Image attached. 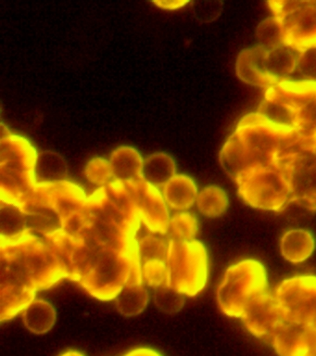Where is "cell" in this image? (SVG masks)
Instances as JSON below:
<instances>
[{
	"mask_svg": "<svg viewBox=\"0 0 316 356\" xmlns=\"http://www.w3.org/2000/svg\"><path fill=\"white\" fill-rule=\"evenodd\" d=\"M141 220L126 182L112 181L44 241L62 259L67 278L88 291L140 261L135 234Z\"/></svg>",
	"mask_w": 316,
	"mask_h": 356,
	"instance_id": "obj_1",
	"label": "cell"
},
{
	"mask_svg": "<svg viewBox=\"0 0 316 356\" xmlns=\"http://www.w3.org/2000/svg\"><path fill=\"white\" fill-rule=\"evenodd\" d=\"M67 270L45 241L31 232L15 241L0 242V319H12L24 311L37 291L51 288Z\"/></svg>",
	"mask_w": 316,
	"mask_h": 356,
	"instance_id": "obj_2",
	"label": "cell"
},
{
	"mask_svg": "<svg viewBox=\"0 0 316 356\" xmlns=\"http://www.w3.org/2000/svg\"><path fill=\"white\" fill-rule=\"evenodd\" d=\"M38 153L24 136L0 139V200L21 206L38 185L35 163Z\"/></svg>",
	"mask_w": 316,
	"mask_h": 356,
	"instance_id": "obj_3",
	"label": "cell"
},
{
	"mask_svg": "<svg viewBox=\"0 0 316 356\" xmlns=\"http://www.w3.org/2000/svg\"><path fill=\"white\" fill-rule=\"evenodd\" d=\"M271 167L281 172L288 181V203L316 210V152L310 136L301 135L295 143L277 153Z\"/></svg>",
	"mask_w": 316,
	"mask_h": 356,
	"instance_id": "obj_4",
	"label": "cell"
},
{
	"mask_svg": "<svg viewBox=\"0 0 316 356\" xmlns=\"http://www.w3.org/2000/svg\"><path fill=\"white\" fill-rule=\"evenodd\" d=\"M167 285L193 297L206 285L208 255L201 241L172 238L168 242Z\"/></svg>",
	"mask_w": 316,
	"mask_h": 356,
	"instance_id": "obj_5",
	"label": "cell"
},
{
	"mask_svg": "<svg viewBox=\"0 0 316 356\" xmlns=\"http://www.w3.org/2000/svg\"><path fill=\"white\" fill-rule=\"evenodd\" d=\"M268 291L265 266L254 259L233 264L217 291L218 305L226 316L240 318L249 300Z\"/></svg>",
	"mask_w": 316,
	"mask_h": 356,
	"instance_id": "obj_6",
	"label": "cell"
},
{
	"mask_svg": "<svg viewBox=\"0 0 316 356\" xmlns=\"http://www.w3.org/2000/svg\"><path fill=\"white\" fill-rule=\"evenodd\" d=\"M235 132L260 164L269 167L277 153L301 138L295 128L274 124L259 113L244 117Z\"/></svg>",
	"mask_w": 316,
	"mask_h": 356,
	"instance_id": "obj_7",
	"label": "cell"
},
{
	"mask_svg": "<svg viewBox=\"0 0 316 356\" xmlns=\"http://www.w3.org/2000/svg\"><path fill=\"white\" fill-rule=\"evenodd\" d=\"M240 199L251 207L281 211L288 207L290 186L285 175L273 167L258 164L235 181Z\"/></svg>",
	"mask_w": 316,
	"mask_h": 356,
	"instance_id": "obj_8",
	"label": "cell"
},
{
	"mask_svg": "<svg viewBox=\"0 0 316 356\" xmlns=\"http://www.w3.org/2000/svg\"><path fill=\"white\" fill-rule=\"evenodd\" d=\"M274 294L285 321L299 323L316 328L315 275H297L288 278L280 284Z\"/></svg>",
	"mask_w": 316,
	"mask_h": 356,
	"instance_id": "obj_9",
	"label": "cell"
},
{
	"mask_svg": "<svg viewBox=\"0 0 316 356\" xmlns=\"http://www.w3.org/2000/svg\"><path fill=\"white\" fill-rule=\"evenodd\" d=\"M141 222L152 233L165 235L170 229V214L165 197L144 178L126 182Z\"/></svg>",
	"mask_w": 316,
	"mask_h": 356,
	"instance_id": "obj_10",
	"label": "cell"
},
{
	"mask_svg": "<svg viewBox=\"0 0 316 356\" xmlns=\"http://www.w3.org/2000/svg\"><path fill=\"white\" fill-rule=\"evenodd\" d=\"M240 318L249 332L263 339H272L284 320L276 294L269 291L252 298Z\"/></svg>",
	"mask_w": 316,
	"mask_h": 356,
	"instance_id": "obj_11",
	"label": "cell"
},
{
	"mask_svg": "<svg viewBox=\"0 0 316 356\" xmlns=\"http://www.w3.org/2000/svg\"><path fill=\"white\" fill-rule=\"evenodd\" d=\"M281 19L284 44L299 52L316 47V1L303 4Z\"/></svg>",
	"mask_w": 316,
	"mask_h": 356,
	"instance_id": "obj_12",
	"label": "cell"
},
{
	"mask_svg": "<svg viewBox=\"0 0 316 356\" xmlns=\"http://www.w3.org/2000/svg\"><path fill=\"white\" fill-rule=\"evenodd\" d=\"M280 356H316V328L283 320L272 337Z\"/></svg>",
	"mask_w": 316,
	"mask_h": 356,
	"instance_id": "obj_13",
	"label": "cell"
},
{
	"mask_svg": "<svg viewBox=\"0 0 316 356\" xmlns=\"http://www.w3.org/2000/svg\"><path fill=\"white\" fill-rule=\"evenodd\" d=\"M267 49L258 44L240 52L235 65L238 76L243 82L253 86L270 89L278 85L266 72L265 58Z\"/></svg>",
	"mask_w": 316,
	"mask_h": 356,
	"instance_id": "obj_14",
	"label": "cell"
},
{
	"mask_svg": "<svg viewBox=\"0 0 316 356\" xmlns=\"http://www.w3.org/2000/svg\"><path fill=\"white\" fill-rule=\"evenodd\" d=\"M219 160L224 172L234 182L242 172L260 164L258 159L247 149L235 132L224 144Z\"/></svg>",
	"mask_w": 316,
	"mask_h": 356,
	"instance_id": "obj_15",
	"label": "cell"
},
{
	"mask_svg": "<svg viewBox=\"0 0 316 356\" xmlns=\"http://www.w3.org/2000/svg\"><path fill=\"white\" fill-rule=\"evenodd\" d=\"M113 178L122 182H130L142 177L144 159L135 147H119L110 158Z\"/></svg>",
	"mask_w": 316,
	"mask_h": 356,
	"instance_id": "obj_16",
	"label": "cell"
},
{
	"mask_svg": "<svg viewBox=\"0 0 316 356\" xmlns=\"http://www.w3.org/2000/svg\"><path fill=\"white\" fill-rule=\"evenodd\" d=\"M199 192L196 183L188 175H176L165 186L163 197L174 210H188L197 202Z\"/></svg>",
	"mask_w": 316,
	"mask_h": 356,
	"instance_id": "obj_17",
	"label": "cell"
},
{
	"mask_svg": "<svg viewBox=\"0 0 316 356\" xmlns=\"http://www.w3.org/2000/svg\"><path fill=\"white\" fill-rule=\"evenodd\" d=\"M116 307L124 316H135L145 310L149 293L143 278L132 277L116 297Z\"/></svg>",
	"mask_w": 316,
	"mask_h": 356,
	"instance_id": "obj_18",
	"label": "cell"
},
{
	"mask_svg": "<svg viewBox=\"0 0 316 356\" xmlns=\"http://www.w3.org/2000/svg\"><path fill=\"white\" fill-rule=\"evenodd\" d=\"M315 248L313 236L309 231L304 229L288 231L280 242L283 257L294 264L306 261L313 254Z\"/></svg>",
	"mask_w": 316,
	"mask_h": 356,
	"instance_id": "obj_19",
	"label": "cell"
},
{
	"mask_svg": "<svg viewBox=\"0 0 316 356\" xmlns=\"http://www.w3.org/2000/svg\"><path fill=\"white\" fill-rule=\"evenodd\" d=\"M28 232L24 211L18 205L0 200V242L15 241Z\"/></svg>",
	"mask_w": 316,
	"mask_h": 356,
	"instance_id": "obj_20",
	"label": "cell"
},
{
	"mask_svg": "<svg viewBox=\"0 0 316 356\" xmlns=\"http://www.w3.org/2000/svg\"><path fill=\"white\" fill-rule=\"evenodd\" d=\"M24 312V322L32 333L42 335L49 332L56 322V311L51 302L45 300H34Z\"/></svg>",
	"mask_w": 316,
	"mask_h": 356,
	"instance_id": "obj_21",
	"label": "cell"
},
{
	"mask_svg": "<svg viewBox=\"0 0 316 356\" xmlns=\"http://www.w3.org/2000/svg\"><path fill=\"white\" fill-rule=\"evenodd\" d=\"M174 159L165 152H156L144 160L142 177L155 186H165L176 175Z\"/></svg>",
	"mask_w": 316,
	"mask_h": 356,
	"instance_id": "obj_22",
	"label": "cell"
},
{
	"mask_svg": "<svg viewBox=\"0 0 316 356\" xmlns=\"http://www.w3.org/2000/svg\"><path fill=\"white\" fill-rule=\"evenodd\" d=\"M35 172L38 183L59 182L67 180L68 165L59 153L45 150L38 154Z\"/></svg>",
	"mask_w": 316,
	"mask_h": 356,
	"instance_id": "obj_23",
	"label": "cell"
},
{
	"mask_svg": "<svg viewBox=\"0 0 316 356\" xmlns=\"http://www.w3.org/2000/svg\"><path fill=\"white\" fill-rule=\"evenodd\" d=\"M298 58L295 57L290 47L281 44L272 49H267L265 58V67L267 74L279 83L293 74L297 68Z\"/></svg>",
	"mask_w": 316,
	"mask_h": 356,
	"instance_id": "obj_24",
	"label": "cell"
},
{
	"mask_svg": "<svg viewBox=\"0 0 316 356\" xmlns=\"http://www.w3.org/2000/svg\"><path fill=\"white\" fill-rule=\"evenodd\" d=\"M197 206L203 216L215 218L221 216L228 207L226 192L218 186H209L202 189L197 197Z\"/></svg>",
	"mask_w": 316,
	"mask_h": 356,
	"instance_id": "obj_25",
	"label": "cell"
},
{
	"mask_svg": "<svg viewBox=\"0 0 316 356\" xmlns=\"http://www.w3.org/2000/svg\"><path fill=\"white\" fill-rule=\"evenodd\" d=\"M256 38L260 46L265 47L266 49L284 44L281 19L274 16L260 22L257 27Z\"/></svg>",
	"mask_w": 316,
	"mask_h": 356,
	"instance_id": "obj_26",
	"label": "cell"
},
{
	"mask_svg": "<svg viewBox=\"0 0 316 356\" xmlns=\"http://www.w3.org/2000/svg\"><path fill=\"white\" fill-rule=\"evenodd\" d=\"M257 113L262 114L274 124L295 128V113L292 108L282 103L265 99L258 108Z\"/></svg>",
	"mask_w": 316,
	"mask_h": 356,
	"instance_id": "obj_27",
	"label": "cell"
},
{
	"mask_svg": "<svg viewBox=\"0 0 316 356\" xmlns=\"http://www.w3.org/2000/svg\"><path fill=\"white\" fill-rule=\"evenodd\" d=\"M154 300L158 309L168 314L178 313L185 302V295L171 288L166 282L154 289Z\"/></svg>",
	"mask_w": 316,
	"mask_h": 356,
	"instance_id": "obj_28",
	"label": "cell"
},
{
	"mask_svg": "<svg viewBox=\"0 0 316 356\" xmlns=\"http://www.w3.org/2000/svg\"><path fill=\"white\" fill-rule=\"evenodd\" d=\"M170 228L174 238L182 241H193L198 233V220L188 211L174 214L171 218Z\"/></svg>",
	"mask_w": 316,
	"mask_h": 356,
	"instance_id": "obj_29",
	"label": "cell"
},
{
	"mask_svg": "<svg viewBox=\"0 0 316 356\" xmlns=\"http://www.w3.org/2000/svg\"><path fill=\"white\" fill-rule=\"evenodd\" d=\"M141 264L151 260L167 261L168 242L165 239L149 235L138 243Z\"/></svg>",
	"mask_w": 316,
	"mask_h": 356,
	"instance_id": "obj_30",
	"label": "cell"
},
{
	"mask_svg": "<svg viewBox=\"0 0 316 356\" xmlns=\"http://www.w3.org/2000/svg\"><path fill=\"white\" fill-rule=\"evenodd\" d=\"M85 177L97 186H106L113 177L110 161L102 157L93 158L88 161L85 169Z\"/></svg>",
	"mask_w": 316,
	"mask_h": 356,
	"instance_id": "obj_31",
	"label": "cell"
},
{
	"mask_svg": "<svg viewBox=\"0 0 316 356\" xmlns=\"http://www.w3.org/2000/svg\"><path fill=\"white\" fill-rule=\"evenodd\" d=\"M142 274L147 285L157 288L167 281V264L160 260L146 261L142 264Z\"/></svg>",
	"mask_w": 316,
	"mask_h": 356,
	"instance_id": "obj_32",
	"label": "cell"
},
{
	"mask_svg": "<svg viewBox=\"0 0 316 356\" xmlns=\"http://www.w3.org/2000/svg\"><path fill=\"white\" fill-rule=\"evenodd\" d=\"M224 3L221 1L193 2L194 16L202 24H210L221 15Z\"/></svg>",
	"mask_w": 316,
	"mask_h": 356,
	"instance_id": "obj_33",
	"label": "cell"
},
{
	"mask_svg": "<svg viewBox=\"0 0 316 356\" xmlns=\"http://www.w3.org/2000/svg\"><path fill=\"white\" fill-rule=\"evenodd\" d=\"M297 68L305 80L316 83V47L301 52Z\"/></svg>",
	"mask_w": 316,
	"mask_h": 356,
	"instance_id": "obj_34",
	"label": "cell"
},
{
	"mask_svg": "<svg viewBox=\"0 0 316 356\" xmlns=\"http://www.w3.org/2000/svg\"><path fill=\"white\" fill-rule=\"evenodd\" d=\"M153 3L163 10H174L184 7L190 2L185 1V0H174V1L173 0H160V1H153Z\"/></svg>",
	"mask_w": 316,
	"mask_h": 356,
	"instance_id": "obj_35",
	"label": "cell"
},
{
	"mask_svg": "<svg viewBox=\"0 0 316 356\" xmlns=\"http://www.w3.org/2000/svg\"><path fill=\"white\" fill-rule=\"evenodd\" d=\"M124 356H160L159 353L148 348H140V349L132 350Z\"/></svg>",
	"mask_w": 316,
	"mask_h": 356,
	"instance_id": "obj_36",
	"label": "cell"
},
{
	"mask_svg": "<svg viewBox=\"0 0 316 356\" xmlns=\"http://www.w3.org/2000/svg\"><path fill=\"white\" fill-rule=\"evenodd\" d=\"M0 135H1V138L0 139H3L8 138V136H12L13 134H10V130L8 129L7 127H5L3 122H1V127H0Z\"/></svg>",
	"mask_w": 316,
	"mask_h": 356,
	"instance_id": "obj_37",
	"label": "cell"
},
{
	"mask_svg": "<svg viewBox=\"0 0 316 356\" xmlns=\"http://www.w3.org/2000/svg\"><path fill=\"white\" fill-rule=\"evenodd\" d=\"M60 356H84L81 353L77 352V350H67V352L63 353V355Z\"/></svg>",
	"mask_w": 316,
	"mask_h": 356,
	"instance_id": "obj_38",
	"label": "cell"
},
{
	"mask_svg": "<svg viewBox=\"0 0 316 356\" xmlns=\"http://www.w3.org/2000/svg\"><path fill=\"white\" fill-rule=\"evenodd\" d=\"M307 134H316V124L309 131V132L301 134V135H307Z\"/></svg>",
	"mask_w": 316,
	"mask_h": 356,
	"instance_id": "obj_39",
	"label": "cell"
}]
</instances>
